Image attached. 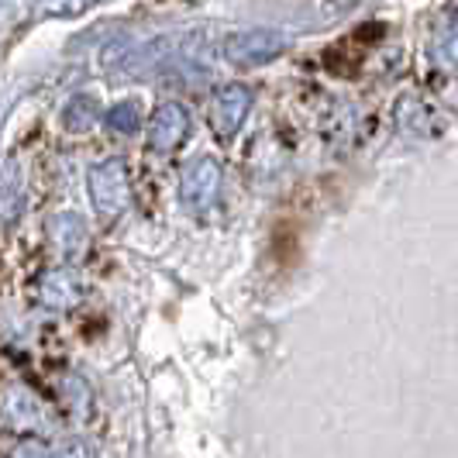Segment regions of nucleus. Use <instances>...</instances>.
Wrapping results in <instances>:
<instances>
[{"mask_svg": "<svg viewBox=\"0 0 458 458\" xmlns=\"http://www.w3.org/2000/svg\"><path fill=\"white\" fill-rule=\"evenodd\" d=\"M87 183H90L93 210H97L100 217L111 221L117 214H124V207L131 200V186H128V169H124V162L121 159L97 162L90 169V176H87Z\"/></svg>", "mask_w": 458, "mask_h": 458, "instance_id": "2", "label": "nucleus"}, {"mask_svg": "<svg viewBox=\"0 0 458 458\" xmlns=\"http://www.w3.org/2000/svg\"><path fill=\"white\" fill-rule=\"evenodd\" d=\"M14 458H52V455H48V448L42 441H21L14 448Z\"/></svg>", "mask_w": 458, "mask_h": 458, "instance_id": "13", "label": "nucleus"}, {"mask_svg": "<svg viewBox=\"0 0 458 458\" xmlns=\"http://www.w3.org/2000/svg\"><path fill=\"white\" fill-rule=\"evenodd\" d=\"M290 46V35L279 28H245V31H231L225 38V59L234 66H266L276 55H283Z\"/></svg>", "mask_w": 458, "mask_h": 458, "instance_id": "1", "label": "nucleus"}, {"mask_svg": "<svg viewBox=\"0 0 458 458\" xmlns=\"http://www.w3.org/2000/svg\"><path fill=\"white\" fill-rule=\"evenodd\" d=\"M252 111V90L242 87V83H228L221 87L214 97V107H210V124L221 138H234L238 128L245 124V117Z\"/></svg>", "mask_w": 458, "mask_h": 458, "instance_id": "3", "label": "nucleus"}, {"mask_svg": "<svg viewBox=\"0 0 458 458\" xmlns=\"http://www.w3.org/2000/svg\"><path fill=\"white\" fill-rule=\"evenodd\" d=\"M55 458H93V452L83 445V441H63Z\"/></svg>", "mask_w": 458, "mask_h": 458, "instance_id": "12", "label": "nucleus"}, {"mask_svg": "<svg viewBox=\"0 0 458 458\" xmlns=\"http://www.w3.org/2000/svg\"><path fill=\"white\" fill-rule=\"evenodd\" d=\"M66 390H69V396H72V407H76V413L87 411V400H90V396H87V386H83L80 379H69Z\"/></svg>", "mask_w": 458, "mask_h": 458, "instance_id": "14", "label": "nucleus"}, {"mask_svg": "<svg viewBox=\"0 0 458 458\" xmlns=\"http://www.w3.org/2000/svg\"><path fill=\"white\" fill-rule=\"evenodd\" d=\"M190 131V117L180 104H162L148 121V148L152 152H173Z\"/></svg>", "mask_w": 458, "mask_h": 458, "instance_id": "5", "label": "nucleus"}, {"mask_svg": "<svg viewBox=\"0 0 458 458\" xmlns=\"http://www.w3.org/2000/svg\"><path fill=\"white\" fill-rule=\"evenodd\" d=\"M93 0H46L42 14H52V18H76L90 7Z\"/></svg>", "mask_w": 458, "mask_h": 458, "instance_id": "11", "label": "nucleus"}, {"mask_svg": "<svg viewBox=\"0 0 458 458\" xmlns=\"http://www.w3.org/2000/svg\"><path fill=\"white\" fill-rule=\"evenodd\" d=\"M93 4H100V0H93Z\"/></svg>", "mask_w": 458, "mask_h": 458, "instance_id": "15", "label": "nucleus"}, {"mask_svg": "<svg viewBox=\"0 0 458 458\" xmlns=\"http://www.w3.org/2000/svg\"><path fill=\"white\" fill-rule=\"evenodd\" d=\"M97 117H100L97 97H90V93H76L66 107H63V128L72 131V135H87L93 124H97Z\"/></svg>", "mask_w": 458, "mask_h": 458, "instance_id": "7", "label": "nucleus"}, {"mask_svg": "<svg viewBox=\"0 0 458 458\" xmlns=\"http://www.w3.org/2000/svg\"><path fill=\"white\" fill-rule=\"evenodd\" d=\"M48 231H52L55 245L66 255H83V249H87V225H83L76 214H59V217H52Z\"/></svg>", "mask_w": 458, "mask_h": 458, "instance_id": "8", "label": "nucleus"}, {"mask_svg": "<svg viewBox=\"0 0 458 458\" xmlns=\"http://www.w3.org/2000/svg\"><path fill=\"white\" fill-rule=\"evenodd\" d=\"M183 200L193 210H207V207L217 200V190H221V165L214 159H193L183 169Z\"/></svg>", "mask_w": 458, "mask_h": 458, "instance_id": "4", "label": "nucleus"}, {"mask_svg": "<svg viewBox=\"0 0 458 458\" xmlns=\"http://www.w3.org/2000/svg\"><path fill=\"white\" fill-rule=\"evenodd\" d=\"M24 210V173L18 159H7L0 173V221L14 225Z\"/></svg>", "mask_w": 458, "mask_h": 458, "instance_id": "6", "label": "nucleus"}, {"mask_svg": "<svg viewBox=\"0 0 458 458\" xmlns=\"http://www.w3.org/2000/svg\"><path fill=\"white\" fill-rule=\"evenodd\" d=\"M138 124H141V111H138L135 100H124V104L107 111V128L117 131V135H135Z\"/></svg>", "mask_w": 458, "mask_h": 458, "instance_id": "10", "label": "nucleus"}, {"mask_svg": "<svg viewBox=\"0 0 458 458\" xmlns=\"http://www.w3.org/2000/svg\"><path fill=\"white\" fill-rule=\"evenodd\" d=\"M42 300L48 307H72L80 300V279L69 269H55L42 279Z\"/></svg>", "mask_w": 458, "mask_h": 458, "instance_id": "9", "label": "nucleus"}]
</instances>
